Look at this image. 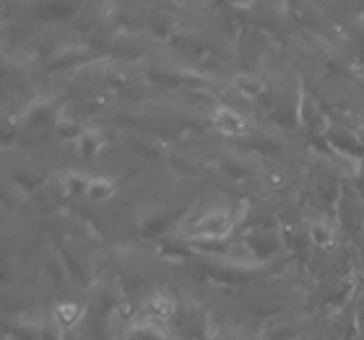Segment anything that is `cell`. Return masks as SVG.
Masks as SVG:
<instances>
[{"mask_svg": "<svg viewBox=\"0 0 364 340\" xmlns=\"http://www.w3.org/2000/svg\"><path fill=\"white\" fill-rule=\"evenodd\" d=\"M310 236H312V242L318 244V247H328V244L333 242V231H331L326 224H312Z\"/></svg>", "mask_w": 364, "mask_h": 340, "instance_id": "6", "label": "cell"}, {"mask_svg": "<svg viewBox=\"0 0 364 340\" xmlns=\"http://www.w3.org/2000/svg\"><path fill=\"white\" fill-rule=\"evenodd\" d=\"M237 89L242 91V94H247V97H258L260 91H263V84H260L258 78H240Z\"/></svg>", "mask_w": 364, "mask_h": 340, "instance_id": "7", "label": "cell"}, {"mask_svg": "<svg viewBox=\"0 0 364 340\" xmlns=\"http://www.w3.org/2000/svg\"><path fill=\"white\" fill-rule=\"evenodd\" d=\"M229 226H232L229 216H224V213H219V211H213V213H205L203 219L198 221L196 234H200V236H224L229 231Z\"/></svg>", "mask_w": 364, "mask_h": 340, "instance_id": "1", "label": "cell"}, {"mask_svg": "<svg viewBox=\"0 0 364 340\" xmlns=\"http://www.w3.org/2000/svg\"><path fill=\"white\" fill-rule=\"evenodd\" d=\"M86 190H89V195L94 200H105V197H109L114 192V185L109 180H105V177H99V180L86 182Z\"/></svg>", "mask_w": 364, "mask_h": 340, "instance_id": "5", "label": "cell"}, {"mask_svg": "<svg viewBox=\"0 0 364 340\" xmlns=\"http://www.w3.org/2000/svg\"><path fill=\"white\" fill-rule=\"evenodd\" d=\"M55 317H58V322H60L63 327H70L78 317H81V307L73 302H63L55 307Z\"/></svg>", "mask_w": 364, "mask_h": 340, "instance_id": "4", "label": "cell"}, {"mask_svg": "<svg viewBox=\"0 0 364 340\" xmlns=\"http://www.w3.org/2000/svg\"><path fill=\"white\" fill-rule=\"evenodd\" d=\"M213 122H216V128L229 133V136H242L245 130H247L242 117L237 112H232V109H227V106H221V109L213 112Z\"/></svg>", "mask_w": 364, "mask_h": 340, "instance_id": "2", "label": "cell"}, {"mask_svg": "<svg viewBox=\"0 0 364 340\" xmlns=\"http://www.w3.org/2000/svg\"><path fill=\"white\" fill-rule=\"evenodd\" d=\"M146 312H149L151 317H156V319H167V317H172L175 304H172V299H167V296L154 294L151 299L146 302Z\"/></svg>", "mask_w": 364, "mask_h": 340, "instance_id": "3", "label": "cell"}]
</instances>
